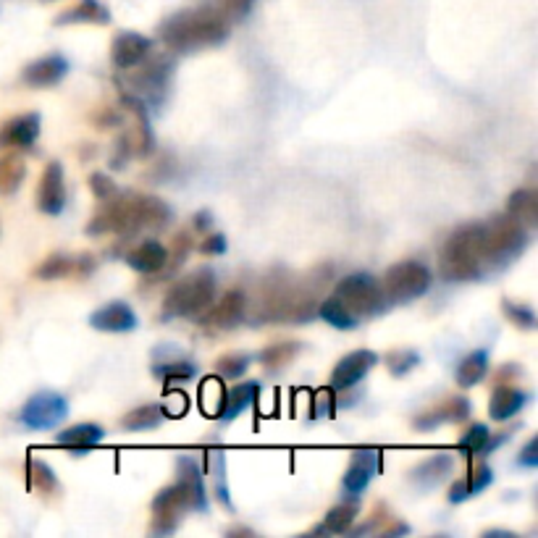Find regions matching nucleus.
<instances>
[{
    "label": "nucleus",
    "mask_w": 538,
    "mask_h": 538,
    "mask_svg": "<svg viewBox=\"0 0 538 538\" xmlns=\"http://www.w3.org/2000/svg\"><path fill=\"white\" fill-rule=\"evenodd\" d=\"M229 536H252L250 528H234V531H229Z\"/></svg>",
    "instance_id": "53"
},
{
    "label": "nucleus",
    "mask_w": 538,
    "mask_h": 538,
    "mask_svg": "<svg viewBox=\"0 0 538 538\" xmlns=\"http://www.w3.org/2000/svg\"><path fill=\"white\" fill-rule=\"evenodd\" d=\"M483 226V263L491 268H502L507 263L523 255V250L528 247L531 237H528V229L523 224H518L515 218H510L507 213L497 216L489 224Z\"/></svg>",
    "instance_id": "6"
},
{
    "label": "nucleus",
    "mask_w": 538,
    "mask_h": 538,
    "mask_svg": "<svg viewBox=\"0 0 538 538\" xmlns=\"http://www.w3.org/2000/svg\"><path fill=\"white\" fill-rule=\"evenodd\" d=\"M27 481L29 489L42 494V497H53V494L61 491L56 470L50 468L45 460H40V457H27Z\"/></svg>",
    "instance_id": "30"
},
{
    "label": "nucleus",
    "mask_w": 538,
    "mask_h": 538,
    "mask_svg": "<svg viewBox=\"0 0 538 538\" xmlns=\"http://www.w3.org/2000/svg\"><path fill=\"white\" fill-rule=\"evenodd\" d=\"M452 470H455V457L441 452V455H434L428 457V460L418 462V465L410 470V483L420 491H431L436 489L444 478L452 476Z\"/></svg>",
    "instance_id": "24"
},
{
    "label": "nucleus",
    "mask_w": 538,
    "mask_h": 538,
    "mask_svg": "<svg viewBox=\"0 0 538 538\" xmlns=\"http://www.w3.org/2000/svg\"><path fill=\"white\" fill-rule=\"evenodd\" d=\"M27 179V161L8 150V155L0 158V197H8L19 192V187Z\"/></svg>",
    "instance_id": "31"
},
{
    "label": "nucleus",
    "mask_w": 538,
    "mask_h": 538,
    "mask_svg": "<svg viewBox=\"0 0 538 538\" xmlns=\"http://www.w3.org/2000/svg\"><path fill=\"white\" fill-rule=\"evenodd\" d=\"M69 418V402L58 392H37L19 410V423L29 431H53Z\"/></svg>",
    "instance_id": "10"
},
{
    "label": "nucleus",
    "mask_w": 538,
    "mask_h": 538,
    "mask_svg": "<svg viewBox=\"0 0 538 538\" xmlns=\"http://www.w3.org/2000/svg\"><path fill=\"white\" fill-rule=\"evenodd\" d=\"M150 53H153V40L140 32H119L111 42V63L119 71L140 66Z\"/></svg>",
    "instance_id": "17"
},
{
    "label": "nucleus",
    "mask_w": 538,
    "mask_h": 538,
    "mask_svg": "<svg viewBox=\"0 0 538 538\" xmlns=\"http://www.w3.org/2000/svg\"><path fill=\"white\" fill-rule=\"evenodd\" d=\"M158 35L171 53L184 56L221 45L229 37V19L216 6L184 8L163 21Z\"/></svg>",
    "instance_id": "3"
},
{
    "label": "nucleus",
    "mask_w": 538,
    "mask_h": 538,
    "mask_svg": "<svg viewBox=\"0 0 538 538\" xmlns=\"http://www.w3.org/2000/svg\"><path fill=\"white\" fill-rule=\"evenodd\" d=\"M431 268L423 266L420 260H402L392 266L381 279L386 305H407V302L420 300L431 289Z\"/></svg>",
    "instance_id": "8"
},
{
    "label": "nucleus",
    "mask_w": 538,
    "mask_h": 538,
    "mask_svg": "<svg viewBox=\"0 0 538 538\" xmlns=\"http://www.w3.org/2000/svg\"><path fill=\"white\" fill-rule=\"evenodd\" d=\"M192 245H195V242H192V237H189L187 231L176 234L174 245H171V252H168V260H166V268H163V273H174L176 268L182 266L184 260L189 258V250H192Z\"/></svg>",
    "instance_id": "41"
},
{
    "label": "nucleus",
    "mask_w": 538,
    "mask_h": 538,
    "mask_svg": "<svg viewBox=\"0 0 538 538\" xmlns=\"http://www.w3.org/2000/svg\"><path fill=\"white\" fill-rule=\"evenodd\" d=\"M174 66L176 63L171 56H153L150 53L140 66L129 69L132 74L126 77V87L132 90L134 98H140L145 105H158L166 95L171 77H174Z\"/></svg>",
    "instance_id": "9"
},
{
    "label": "nucleus",
    "mask_w": 538,
    "mask_h": 538,
    "mask_svg": "<svg viewBox=\"0 0 538 538\" xmlns=\"http://www.w3.org/2000/svg\"><path fill=\"white\" fill-rule=\"evenodd\" d=\"M90 326L103 331V334H129V331L140 326V318H137V313L126 302L116 300L95 310L90 315Z\"/></svg>",
    "instance_id": "19"
},
{
    "label": "nucleus",
    "mask_w": 538,
    "mask_h": 538,
    "mask_svg": "<svg viewBox=\"0 0 538 538\" xmlns=\"http://www.w3.org/2000/svg\"><path fill=\"white\" fill-rule=\"evenodd\" d=\"M153 376L158 381H176V384H184V381H192L197 376V365L189 360V357L176 355L171 360H161V363L153 365Z\"/></svg>",
    "instance_id": "33"
},
{
    "label": "nucleus",
    "mask_w": 538,
    "mask_h": 538,
    "mask_svg": "<svg viewBox=\"0 0 538 538\" xmlns=\"http://www.w3.org/2000/svg\"><path fill=\"white\" fill-rule=\"evenodd\" d=\"M66 174L58 161H50L42 168L40 184H37V210L45 216H58L66 208Z\"/></svg>",
    "instance_id": "12"
},
{
    "label": "nucleus",
    "mask_w": 538,
    "mask_h": 538,
    "mask_svg": "<svg viewBox=\"0 0 538 538\" xmlns=\"http://www.w3.org/2000/svg\"><path fill=\"white\" fill-rule=\"evenodd\" d=\"M386 365H389V373H392V376L402 378L413 371V368H418L420 355L415 350H397L386 357Z\"/></svg>",
    "instance_id": "42"
},
{
    "label": "nucleus",
    "mask_w": 538,
    "mask_h": 538,
    "mask_svg": "<svg viewBox=\"0 0 538 538\" xmlns=\"http://www.w3.org/2000/svg\"><path fill=\"white\" fill-rule=\"evenodd\" d=\"M250 363H252L250 355H242V352H231V355L218 357L216 373L221 378H229V381H234V378L245 376L247 368H250Z\"/></svg>",
    "instance_id": "38"
},
{
    "label": "nucleus",
    "mask_w": 538,
    "mask_h": 538,
    "mask_svg": "<svg viewBox=\"0 0 538 538\" xmlns=\"http://www.w3.org/2000/svg\"><path fill=\"white\" fill-rule=\"evenodd\" d=\"M90 189H92V195L98 197V200H108V197H113L116 192H119L116 182H113L111 176H105V174H92Z\"/></svg>",
    "instance_id": "44"
},
{
    "label": "nucleus",
    "mask_w": 538,
    "mask_h": 538,
    "mask_svg": "<svg viewBox=\"0 0 538 538\" xmlns=\"http://www.w3.org/2000/svg\"><path fill=\"white\" fill-rule=\"evenodd\" d=\"M462 483H465V489H468V497H476V494L486 491L491 483H494V470H491L486 462H478V465L470 468L468 476L462 478Z\"/></svg>",
    "instance_id": "40"
},
{
    "label": "nucleus",
    "mask_w": 538,
    "mask_h": 538,
    "mask_svg": "<svg viewBox=\"0 0 538 538\" xmlns=\"http://www.w3.org/2000/svg\"><path fill=\"white\" fill-rule=\"evenodd\" d=\"M192 226H195V231H208L210 226H213V216H210L208 210H203V213H197V216L192 218Z\"/></svg>",
    "instance_id": "52"
},
{
    "label": "nucleus",
    "mask_w": 538,
    "mask_h": 538,
    "mask_svg": "<svg viewBox=\"0 0 538 538\" xmlns=\"http://www.w3.org/2000/svg\"><path fill=\"white\" fill-rule=\"evenodd\" d=\"M226 247L229 245H226L224 234H210V237H205L203 242H200L197 250L203 252V255H208V258H213V255H224Z\"/></svg>",
    "instance_id": "46"
},
{
    "label": "nucleus",
    "mask_w": 538,
    "mask_h": 538,
    "mask_svg": "<svg viewBox=\"0 0 538 538\" xmlns=\"http://www.w3.org/2000/svg\"><path fill=\"white\" fill-rule=\"evenodd\" d=\"M247 294L239 289H229L224 297H218L200 313V326L205 331H231L239 323L247 321Z\"/></svg>",
    "instance_id": "11"
},
{
    "label": "nucleus",
    "mask_w": 538,
    "mask_h": 538,
    "mask_svg": "<svg viewBox=\"0 0 538 538\" xmlns=\"http://www.w3.org/2000/svg\"><path fill=\"white\" fill-rule=\"evenodd\" d=\"M318 315H321L329 326H334V329L339 331H352L360 326V318H355V315L344 308L342 302H336L331 294L323 302H318Z\"/></svg>",
    "instance_id": "35"
},
{
    "label": "nucleus",
    "mask_w": 538,
    "mask_h": 538,
    "mask_svg": "<svg viewBox=\"0 0 538 538\" xmlns=\"http://www.w3.org/2000/svg\"><path fill=\"white\" fill-rule=\"evenodd\" d=\"M520 371H523L520 365H512V363L502 365L497 373V384H510V381H515V378H520Z\"/></svg>",
    "instance_id": "49"
},
{
    "label": "nucleus",
    "mask_w": 538,
    "mask_h": 538,
    "mask_svg": "<svg viewBox=\"0 0 538 538\" xmlns=\"http://www.w3.org/2000/svg\"><path fill=\"white\" fill-rule=\"evenodd\" d=\"M447 499H449V504H462V502H465V499H470L468 497V489H465V483H462V478H460V481L452 483V486H449Z\"/></svg>",
    "instance_id": "50"
},
{
    "label": "nucleus",
    "mask_w": 538,
    "mask_h": 538,
    "mask_svg": "<svg viewBox=\"0 0 538 538\" xmlns=\"http://www.w3.org/2000/svg\"><path fill=\"white\" fill-rule=\"evenodd\" d=\"M66 74H69V61L61 53H50V56L27 63L21 71V82L27 87H35V90H48V87L61 84Z\"/></svg>",
    "instance_id": "18"
},
{
    "label": "nucleus",
    "mask_w": 538,
    "mask_h": 538,
    "mask_svg": "<svg viewBox=\"0 0 538 538\" xmlns=\"http://www.w3.org/2000/svg\"><path fill=\"white\" fill-rule=\"evenodd\" d=\"M507 216L515 218L525 229H536L538 226V192L531 187L515 189L507 200Z\"/></svg>",
    "instance_id": "27"
},
{
    "label": "nucleus",
    "mask_w": 538,
    "mask_h": 538,
    "mask_svg": "<svg viewBox=\"0 0 538 538\" xmlns=\"http://www.w3.org/2000/svg\"><path fill=\"white\" fill-rule=\"evenodd\" d=\"M378 470H381V452L378 449H355L350 468H347V473L342 478L347 497H360L371 486Z\"/></svg>",
    "instance_id": "15"
},
{
    "label": "nucleus",
    "mask_w": 538,
    "mask_h": 538,
    "mask_svg": "<svg viewBox=\"0 0 538 538\" xmlns=\"http://www.w3.org/2000/svg\"><path fill=\"white\" fill-rule=\"evenodd\" d=\"M150 536H171L182 523L184 512H208V491H205L203 468L192 457L176 460V481L163 486L155 494Z\"/></svg>",
    "instance_id": "1"
},
{
    "label": "nucleus",
    "mask_w": 538,
    "mask_h": 538,
    "mask_svg": "<svg viewBox=\"0 0 538 538\" xmlns=\"http://www.w3.org/2000/svg\"><path fill=\"white\" fill-rule=\"evenodd\" d=\"M491 431L486 423H473L462 431V436L457 439V449L465 452L468 457L473 455H483V449H486V441H489Z\"/></svg>",
    "instance_id": "37"
},
{
    "label": "nucleus",
    "mask_w": 538,
    "mask_h": 538,
    "mask_svg": "<svg viewBox=\"0 0 538 538\" xmlns=\"http://www.w3.org/2000/svg\"><path fill=\"white\" fill-rule=\"evenodd\" d=\"M502 310L507 315V321L515 323L518 329L533 331L536 329V313H533L531 305H523V302H512V300H502Z\"/></svg>",
    "instance_id": "39"
},
{
    "label": "nucleus",
    "mask_w": 538,
    "mask_h": 538,
    "mask_svg": "<svg viewBox=\"0 0 538 538\" xmlns=\"http://www.w3.org/2000/svg\"><path fill=\"white\" fill-rule=\"evenodd\" d=\"M92 124L100 126V129H108V126H119L121 124V111H116V108H103V111L95 113Z\"/></svg>",
    "instance_id": "47"
},
{
    "label": "nucleus",
    "mask_w": 538,
    "mask_h": 538,
    "mask_svg": "<svg viewBox=\"0 0 538 538\" xmlns=\"http://www.w3.org/2000/svg\"><path fill=\"white\" fill-rule=\"evenodd\" d=\"M360 515V499H344V502L334 504L329 512H326V518H323V528L331 536H344V533L352 531V523Z\"/></svg>",
    "instance_id": "29"
},
{
    "label": "nucleus",
    "mask_w": 538,
    "mask_h": 538,
    "mask_svg": "<svg viewBox=\"0 0 538 538\" xmlns=\"http://www.w3.org/2000/svg\"><path fill=\"white\" fill-rule=\"evenodd\" d=\"M378 365V355L373 350H357L344 355L336 363L334 373H331V389L334 392H347L352 386H357L368 373Z\"/></svg>",
    "instance_id": "13"
},
{
    "label": "nucleus",
    "mask_w": 538,
    "mask_h": 538,
    "mask_svg": "<svg viewBox=\"0 0 538 538\" xmlns=\"http://www.w3.org/2000/svg\"><path fill=\"white\" fill-rule=\"evenodd\" d=\"M71 24H95L105 27L111 24V8L103 0H77L74 6L56 16V27H71Z\"/></svg>",
    "instance_id": "25"
},
{
    "label": "nucleus",
    "mask_w": 538,
    "mask_h": 538,
    "mask_svg": "<svg viewBox=\"0 0 538 538\" xmlns=\"http://www.w3.org/2000/svg\"><path fill=\"white\" fill-rule=\"evenodd\" d=\"M166 418V407L163 405H142L134 407L121 418V428L129 434H140V431H153L158 428Z\"/></svg>",
    "instance_id": "32"
},
{
    "label": "nucleus",
    "mask_w": 538,
    "mask_h": 538,
    "mask_svg": "<svg viewBox=\"0 0 538 538\" xmlns=\"http://www.w3.org/2000/svg\"><path fill=\"white\" fill-rule=\"evenodd\" d=\"M334 392V389H331ZM331 392L329 389H323L318 394V405H315V415H334V402H331Z\"/></svg>",
    "instance_id": "48"
},
{
    "label": "nucleus",
    "mask_w": 538,
    "mask_h": 538,
    "mask_svg": "<svg viewBox=\"0 0 538 538\" xmlns=\"http://www.w3.org/2000/svg\"><path fill=\"white\" fill-rule=\"evenodd\" d=\"M483 226L468 224L452 231L441 247L439 271L447 281H476L483 276Z\"/></svg>",
    "instance_id": "4"
},
{
    "label": "nucleus",
    "mask_w": 538,
    "mask_h": 538,
    "mask_svg": "<svg viewBox=\"0 0 538 538\" xmlns=\"http://www.w3.org/2000/svg\"><path fill=\"white\" fill-rule=\"evenodd\" d=\"M258 0H216V8L226 19H245Z\"/></svg>",
    "instance_id": "43"
},
{
    "label": "nucleus",
    "mask_w": 538,
    "mask_h": 538,
    "mask_svg": "<svg viewBox=\"0 0 538 538\" xmlns=\"http://www.w3.org/2000/svg\"><path fill=\"white\" fill-rule=\"evenodd\" d=\"M528 402H531V394L520 389L518 384H497L489 397V418L497 423H507V420L518 418Z\"/></svg>",
    "instance_id": "21"
},
{
    "label": "nucleus",
    "mask_w": 538,
    "mask_h": 538,
    "mask_svg": "<svg viewBox=\"0 0 538 538\" xmlns=\"http://www.w3.org/2000/svg\"><path fill=\"white\" fill-rule=\"evenodd\" d=\"M405 533H410V528H407L405 523H394V525H389V528H378V536H381V538L405 536Z\"/></svg>",
    "instance_id": "51"
},
{
    "label": "nucleus",
    "mask_w": 538,
    "mask_h": 538,
    "mask_svg": "<svg viewBox=\"0 0 538 538\" xmlns=\"http://www.w3.org/2000/svg\"><path fill=\"white\" fill-rule=\"evenodd\" d=\"M470 413H473L470 399L457 394V397L444 399L434 410H426L423 415H418V418H415V428H418V431H434L441 423H462V420L470 418Z\"/></svg>",
    "instance_id": "22"
},
{
    "label": "nucleus",
    "mask_w": 538,
    "mask_h": 538,
    "mask_svg": "<svg viewBox=\"0 0 538 538\" xmlns=\"http://www.w3.org/2000/svg\"><path fill=\"white\" fill-rule=\"evenodd\" d=\"M216 273L210 268H197L179 281L163 297V315L166 318H200L210 302L216 300Z\"/></svg>",
    "instance_id": "5"
},
{
    "label": "nucleus",
    "mask_w": 538,
    "mask_h": 538,
    "mask_svg": "<svg viewBox=\"0 0 538 538\" xmlns=\"http://www.w3.org/2000/svg\"><path fill=\"white\" fill-rule=\"evenodd\" d=\"M95 271V258L92 255H66V252H56L37 266L35 276L40 281H58L71 279V276H87Z\"/></svg>",
    "instance_id": "16"
},
{
    "label": "nucleus",
    "mask_w": 538,
    "mask_h": 538,
    "mask_svg": "<svg viewBox=\"0 0 538 538\" xmlns=\"http://www.w3.org/2000/svg\"><path fill=\"white\" fill-rule=\"evenodd\" d=\"M126 266L142 276H161L168 260V247L158 239H142L124 255Z\"/></svg>",
    "instance_id": "20"
},
{
    "label": "nucleus",
    "mask_w": 538,
    "mask_h": 538,
    "mask_svg": "<svg viewBox=\"0 0 538 538\" xmlns=\"http://www.w3.org/2000/svg\"><path fill=\"white\" fill-rule=\"evenodd\" d=\"M105 439V428L98 423H79V426H71L61 434H56L53 444L71 455H84V452H92L95 447H100Z\"/></svg>",
    "instance_id": "23"
},
{
    "label": "nucleus",
    "mask_w": 538,
    "mask_h": 538,
    "mask_svg": "<svg viewBox=\"0 0 538 538\" xmlns=\"http://www.w3.org/2000/svg\"><path fill=\"white\" fill-rule=\"evenodd\" d=\"M260 397V384L258 381H247V384H239L234 389L224 394L221 399V407H218V420H224V423H231V420H237L239 415L250 410Z\"/></svg>",
    "instance_id": "26"
},
{
    "label": "nucleus",
    "mask_w": 538,
    "mask_h": 538,
    "mask_svg": "<svg viewBox=\"0 0 538 538\" xmlns=\"http://www.w3.org/2000/svg\"><path fill=\"white\" fill-rule=\"evenodd\" d=\"M208 476H213V491H216V499L224 504L226 510H234L231 504L229 486H226V457L224 452L218 449H210L208 452Z\"/></svg>",
    "instance_id": "36"
},
{
    "label": "nucleus",
    "mask_w": 538,
    "mask_h": 538,
    "mask_svg": "<svg viewBox=\"0 0 538 538\" xmlns=\"http://www.w3.org/2000/svg\"><path fill=\"white\" fill-rule=\"evenodd\" d=\"M171 221V208L163 200L134 192H116L108 200H100V210L90 218L87 234H137L145 229H161Z\"/></svg>",
    "instance_id": "2"
},
{
    "label": "nucleus",
    "mask_w": 538,
    "mask_h": 538,
    "mask_svg": "<svg viewBox=\"0 0 538 538\" xmlns=\"http://www.w3.org/2000/svg\"><path fill=\"white\" fill-rule=\"evenodd\" d=\"M486 373H489V352L476 350L462 357L455 371V381L460 389H473L486 378Z\"/></svg>",
    "instance_id": "28"
},
{
    "label": "nucleus",
    "mask_w": 538,
    "mask_h": 538,
    "mask_svg": "<svg viewBox=\"0 0 538 538\" xmlns=\"http://www.w3.org/2000/svg\"><path fill=\"white\" fill-rule=\"evenodd\" d=\"M40 113H21L0 124V150H29L40 140Z\"/></svg>",
    "instance_id": "14"
},
{
    "label": "nucleus",
    "mask_w": 538,
    "mask_h": 538,
    "mask_svg": "<svg viewBox=\"0 0 538 538\" xmlns=\"http://www.w3.org/2000/svg\"><path fill=\"white\" fill-rule=\"evenodd\" d=\"M518 465L520 468H538V439L536 436H531V439L525 441V447L520 449V455H518Z\"/></svg>",
    "instance_id": "45"
},
{
    "label": "nucleus",
    "mask_w": 538,
    "mask_h": 538,
    "mask_svg": "<svg viewBox=\"0 0 538 538\" xmlns=\"http://www.w3.org/2000/svg\"><path fill=\"white\" fill-rule=\"evenodd\" d=\"M336 302H342L344 308L350 310L355 318H373V315L384 313L389 305H386L384 289H381V281L376 276L365 271L350 273L344 279L336 281L334 292H331Z\"/></svg>",
    "instance_id": "7"
},
{
    "label": "nucleus",
    "mask_w": 538,
    "mask_h": 538,
    "mask_svg": "<svg viewBox=\"0 0 538 538\" xmlns=\"http://www.w3.org/2000/svg\"><path fill=\"white\" fill-rule=\"evenodd\" d=\"M302 352V344L300 342H276L271 344V347H266V350L260 352L258 360L263 363V368L271 373L281 371V368H287L289 363H294V357Z\"/></svg>",
    "instance_id": "34"
}]
</instances>
